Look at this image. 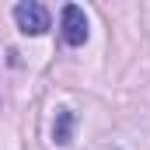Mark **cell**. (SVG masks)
<instances>
[{"label": "cell", "mask_w": 150, "mask_h": 150, "mask_svg": "<svg viewBox=\"0 0 150 150\" xmlns=\"http://www.w3.org/2000/svg\"><path fill=\"white\" fill-rule=\"evenodd\" d=\"M14 21H18V28L25 35H42L49 28V11L42 4H35V0H25V4L14 7Z\"/></svg>", "instance_id": "cell-1"}, {"label": "cell", "mask_w": 150, "mask_h": 150, "mask_svg": "<svg viewBox=\"0 0 150 150\" xmlns=\"http://www.w3.org/2000/svg\"><path fill=\"white\" fill-rule=\"evenodd\" d=\"M59 25H63V42L67 45H84L87 42V18L77 4H67L63 14H59Z\"/></svg>", "instance_id": "cell-2"}, {"label": "cell", "mask_w": 150, "mask_h": 150, "mask_svg": "<svg viewBox=\"0 0 150 150\" xmlns=\"http://www.w3.org/2000/svg\"><path fill=\"white\" fill-rule=\"evenodd\" d=\"M70 133H74V112L59 108V112H56V126H52V140H56L59 147H67V143H70Z\"/></svg>", "instance_id": "cell-3"}]
</instances>
